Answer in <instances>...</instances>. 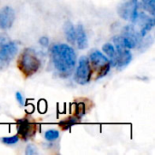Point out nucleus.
Returning a JSON list of instances; mask_svg holds the SVG:
<instances>
[{
  "mask_svg": "<svg viewBox=\"0 0 155 155\" xmlns=\"http://www.w3.org/2000/svg\"><path fill=\"white\" fill-rule=\"evenodd\" d=\"M89 62L92 70L96 74V79H101L104 77L111 70V63L107 56L104 54L101 51L95 50L90 54Z\"/></svg>",
  "mask_w": 155,
  "mask_h": 155,
  "instance_id": "7ed1b4c3",
  "label": "nucleus"
},
{
  "mask_svg": "<svg viewBox=\"0 0 155 155\" xmlns=\"http://www.w3.org/2000/svg\"><path fill=\"white\" fill-rule=\"evenodd\" d=\"M117 52L116 67L123 69L130 64L133 60V54L128 48H115Z\"/></svg>",
  "mask_w": 155,
  "mask_h": 155,
  "instance_id": "9d476101",
  "label": "nucleus"
},
{
  "mask_svg": "<svg viewBox=\"0 0 155 155\" xmlns=\"http://www.w3.org/2000/svg\"><path fill=\"white\" fill-rule=\"evenodd\" d=\"M19 141V137L17 135H14V136H11V137H3L1 138V142L6 145H13V144H15L17 143Z\"/></svg>",
  "mask_w": 155,
  "mask_h": 155,
  "instance_id": "dca6fc26",
  "label": "nucleus"
},
{
  "mask_svg": "<svg viewBox=\"0 0 155 155\" xmlns=\"http://www.w3.org/2000/svg\"><path fill=\"white\" fill-rule=\"evenodd\" d=\"M76 123H77V118H69V119H67V120L62 122V124H60V125H62L63 128H64V126H66L64 129H67V128L71 127L73 124H76Z\"/></svg>",
  "mask_w": 155,
  "mask_h": 155,
  "instance_id": "f3484780",
  "label": "nucleus"
},
{
  "mask_svg": "<svg viewBox=\"0 0 155 155\" xmlns=\"http://www.w3.org/2000/svg\"><path fill=\"white\" fill-rule=\"evenodd\" d=\"M142 6L145 11H147L152 16H154V4L155 0H141Z\"/></svg>",
  "mask_w": 155,
  "mask_h": 155,
  "instance_id": "4468645a",
  "label": "nucleus"
},
{
  "mask_svg": "<svg viewBox=\"0 0 155 155\" xmlns=\"http://www.w3.org/2000/svg\"><path fill=\"white\" fill-rule=\"evenodd\" d=\"M153 26H154L153 16H149L143 12H139L136 20L133 22V27L143 38L153 28Z\"/></svg>",
  "mask_w": 155,
  "mask_h": 155,
  "instance_id": "0eeeda50",
  "label": "nucleus"
},
{
  "mask_svg": "<svg viewBox=\"0 0 155 155\" xmlns=\"http://www.w3.org/2000/svg\"><path fill=\"white\" fill-rule=\"evenodd\" d=\"M92 77V68L87 56H81L74 73V81L81 85L87 84Z\"/></svg>",
  "mask_w": 155,
  "mask_h": 155,
  "instance_id": "423d86ee",
  "label": "nucleus"
},
{
  "mask_svg": "<svg viewBox=\"0 0 155 155\" xmlns=\"http://www.w3.org/2000/svg\"><path fill=\"white\" fill-rule=\"evenodd\" d=\"M18 51V45L15 42L3 40L0 42V70L5 69L11 61L15 57Z\"/></svg>",
  "mask_w": 155,
  "mask_h": 155,
  "instance_id": "20e7f679",
  "label": "nucleus"
},
{
  "mask_svg": "<svg viewBox=\"0 0 155 155\" xmlns=\"http://www.w3.org/2000/svg\"><path fill=\"white\" fill-rule=\"evenodd\" d=\"M76 38H75V45L79 49H85L88 46V38L84 27L82 24H79L76 28Z\"/></svg>",
  "mask_w": 155,
  "mask_h": 155,
  "instance_id": "9b49d317",
  "label": "nucleus"
},
{
  "mask_svg": "<svg viewBox=\"0 0 155 155\" xmlns=\"http://www.w3.org/2000/svg\"><path fill=\"white\" fill-rule=\"evenodd\" d=\"M103 51L106 54L107 58L109 59L112 66H116V61H117V52L114 47V45L111 43H107L103 45Z\"/></svg>",
  "mask_w": 155,
  "mask_h": 155,
  "instance_id": "f8f14e48",
  "label": "nucleus"
},
{
  "mask_svg": "<svg viewBox=\"0 0 155 155\" xmlns=\"http://www.w3.org/2000/svg\"><path fill=\"white\" fill-rule=\"evenodd\" d=\"M17 134L23 140L27 141L35 135V125L26 118L20 119L17 121Z\"/></svg>",
  "mask_w": 155,
  "mask_h": 155,
  "instance_id": "6e6552de",
  "label": "nucleus"
},
{
  "mask_svg": "<svg viewBox=\"0 0 155 155\" xmlns=\"http://www.w3.org/2000/svg\"><path fill=\"white\" fill-rule=\"evenodd\" d=\"M37 153V151H36V147L34 145V144H29L26 146V149H25V154L26 155H35Z\"/></svg>",
  "mask_w": 155,
  "mask_h": 155,
  "instance_id": "a211bd4d",
  "label": "nucleus"
},
{
  "mask_svg": "<svg viewBox=\"0 0 155 155\" xmlns=\"http://www.w3.org/2000/svg\"><path fill=\"white\" fill-rule=\"evenodd\" d=\"M139 6L138 0H123L117 7V13L122 19L133 23L139 15Z\"/></svg>",
  "mask_w": 155,
  "mask_h": 155,
  "instance_id": "39448f33",
  "label": "nucleus"
},
{
  "mask_svg": "<svg viewBox=\"0 0 155 155\" xmlns=\"http://www.w3.org/2000/svg\"><path fill=\"white\" fill-rule=\"evenodd\" d=\"M15 19V14L12 7L4 6L0 9V29L7 30L12 27Z\"/></svg>",
  "mask_w": 155,
  "mask_h": 155,
  "instance_id": "1a4fd4ad",
  "label": "nucleus"
},
{
  "mask_svg": "<svg viewBox=\"0 0 155 155\" xmlns=\"http://www.w3.org/2000/svg\"><path fill=\"white\" fill-rule=\"evenodd\" d=\"M51 60L59 74L69 76L76 65V54L74 50L66 44H57L52 46Z\"/></svg>",
  "mask_w": 155,
  "mask_h": 155,
  "instance_id": "f257e3e1",
  "label": "nucleus"
},
{
  "mask_svg": "<svg viewBox=\"0 0 155 155\" xmlns=\"http://www.w3.org/2000/svg\"><path fill=\"white\" fill-rule=\"evenodd\" d=\"M15 99H16V101L19 103V104H20V105H22V106H24V105H25V99H24L23 94H22L20 92L15 93Z\"/></svg>",
  "mask_w": 155,
  "mask_h": 155,
  "instance_id": "6ab92c4d",
  "label": "nucleus"
},
{
  "mask_svg": "<svg viewBox=\"0 0 155 155\" xmlns=\"http://www.w3.org/2000/svg\"><path fill=\"white\" fill-rule=\"evenodd\" d=\"M39 44L42 45V46H48L49 45V39L45 36H43L39 39Z\"/></svg>",
  "mask_w": 155,
  "mask_h": 155,
  "instance_id": "aec40b11",
  "label": "nucleus"
},
{
  "mask_svg": "<svg viewBox=\"0 0 155 155\" xmlns=\"http://www.w3.org/2000/svg\"><path fill=\"white\" fill-rule=\"evenodd\" d=\"M59 136H60V134L57 130L51 129L45 133V138L48 142H54V141L57 140L59 138Z\"/></svg>",
  "mask_w": 155,
  "mask_h": 155,
  "instance_id": "2eb2a0df",
  "label": "nucleus"
},
{
  "mask_svg": "<svg viewBox=\"0 0 155 155\" xmlns=\"http://www.w3.org/2000/svg\"><path fill=\"white\" fill-rule=\"evenodd\" d=\"M64 32L66 37V40L71 45H75V38H76V31L74 24L70 21H66L64 25Z\"/></svg>",
  "mask_w": 155,
  "mask_h": 155,
  "instance_id": "ddd939ff",
  "label": "nucleus"
},
{
  "mask_svg": "<svg viewBox=\"0 0 155 155\" xmlns=\"http://www.w3.org/2000/svg\"><path fill=\"white\" fill-rule=\"evenodd\" d=\"M40 65V59L34 49L25 48L23 50L18 59V68L25 76L35 74L39 70Z\"/></svg>",
  "mask_w": 155,
  "mask_h": 155,
  "instance_id": "f03ea898",
  "label": "nucleus"
}]
</instances>
